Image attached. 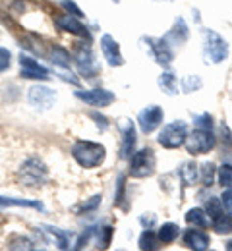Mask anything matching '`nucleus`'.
<instances>
[{
    "mask_svg": "<svg viewBox=\"0 0 232 251\" xmlns=\"http://www.w3.org/2000/svg\"><path fill=\"white\" fill-rule=\"evenodd\" d=\"M72 158L81 168H97L106 158V149L101 143L81 139V141H76L72 145Z\"/></svg>",
    "mask_w": 232,
    "mask_h": 251,
    "instance_id": "nucleus-1",
    "label": "nucleus"
},
{
    "mask_svg": "<svg viewBox=\"0 0 232 251\" xmlns=\"http://www.w3.org/2000/svg\"><path fill=\"white\" fill-rule=\"evenodd\" d=\"M203 56L207 64H221L229 58V43L213 29H203Z\"/></svg>",
    "mask_w": 232,
    "mask_h": 251,
    "instance_id": "nucleus-2",
    "label": "nucleus"
},
{
    "mask_svg": "<svg viewBox=\"0 0 232 251\" xmlns=\"http://www.w3.org/2000/svg\"><path fill=\"white\" fill-rule=\"evenodd\" d=\"M49 178V170L45 162L39 158H27L20 168H18V182L26 188H37L43 186Z\"/></svg>",
    "mask_w": 232,
    "mask_h": 251,
    "instance_id": "nucleus-3",
    "label": "nucleus"
},
{
    "mask_svg": "<svg viewBox=\"0 0 232 251\" xmlns=\"http://www.w3.org/2000/svg\"><path fill=\"white\" fill-rule=\"evenodd\" d=\"M157 168V157L155 151L149 147H143L139 151H133V155L130 157V176L135 180H143L155 174Z\"/></svg>",
    "mask_w": 232,
    "mask_h": 251,
    "instance_id": "nucleus-4",
    "label": "nucleus"
},
{
    "mask_svg": "<svg viewBox=\"0 0 232 251\" xmlns=\"http://www.w3.org/2000/svg\"><path fill=\"white\" fill-rule=\"evenodd\" d=\"M184 145H186V151H188L192 157L207 155L209 151L215 149V145H217V137H215L213 129H201V127H196L192 133H188Z\"/></svg>",
    "mask_w": 232,
    "mask_h": 251,
    "instance_id": "nucleus-5",
    "label": "nucleus"
},
{
    "mask_svg": "<svg viewBox=\"0 0 232 251\" xmlns=\"http://www.w3.org/2000/svg\"><path fill=\"white\" fill-rule=\"evenodd\" d=\"M186 137H188V124L184 120H174L163 126L159 133V145H163L165 149H178L186 143Z\"/></svg>",
    "mask_w": 232,
    "mask_h": 251,
    "instance_id": "nucleus-6",
    "label": "nucleus"
},
{
    "mask_svg": "<svg viewBox=\"0 0 232 251\" xmlns=\"http://www.w3.org/2000/svg\"><path fill=\"white\" fill-rule=\"evenodd\" d=\"M141 43H145L143 47H145L147 54H149L157 64H161V66H165V68H168V66L172 64V60H174L172 45L166 41L165 37H161V39H157V37H143Z\"/></svg>",
    "mask_w": 232,
    "mask_h": 251,
    "instance_id": "nucleus-7",
    "label": "nucleus"
},
{
    "mask_svg": "<svg viewBox=\"0 0 232 251\" xmlns=\"http://www.w3.org/2000/svg\"><path fill=\"white\" fill-rule=\"evenodd\" d=\"M163 120H165V110H163L159 104H149V106H145L143 110H139V114H137L139 129H141V133H145V135H149V133H153L155 129H159L161 124H163Z\"/></svg>",
    "mask_w": 232,
    "mask_h": 251,
    "instance_id": "nucleus-8",
    "label": "nucleus"
},
{
    "mask_svg": "<svg viewBox=\"0 0 232 251\" xmlns=\"http://www.w3.org/2000/svg\"><path fill=\"white\" fill-rule=\"evenodd\" d=\"M74 64L77 66V72L83 75V77H95L99 68L95 62V56H93V50L89 45H79L76 50H74Z\"/></svg>",
    "mask_w": 232,
    "mask_h": 251,
    "instance_id": "nucleus-9",
    "label": "nucleus"
},
{
    "mask_svg": "<svg viewBox=\"0 0 232 251\" xmlns=\"http://www.w3.org/2000/svg\"><path fill=\"white\" fill-rule=\"evenodd\" d=\"M118 129H120V135H122V141H120V158H130L133 155V149H135V124H133L130 118H122L118 122Z\"/></svg>",
    "mask_w": 232,
    "mask_h": 251,
    "instance_id": "nucleus-10",
    "label": "nucleus"
},
{
    "mask_svg": "<svg viewBox=\"0 0 232 251\" xmlns=\"http://www.w3.org/2000/svg\"><path fill=\"white\" fill-rule=\"evenodd\" d=\"M76 97L79 100H83L87 106H95V108H104L110 106L116 100V95L108 89H91V91H76Z\"/></svg>",
    "mask_w": 232,
    "mask_h": 251,
    "instance_id": "nucleus-11",
    "label": "nucleus"
},
{
    "mask_svg": "<svg viewBox=\"0 0 232 251\" xmlns=\"http://www.w3.org/2000/svg\"><path fill=\"white\" fill-rule=\"evenodd\" d=\"M20 75L24 79H39V81H45L51 77L49 70L27 54H20Z\"/></svg>",
    "mask_w": 232,
    "mask_h": 251,
    "instance_id": "nucleus-12",
    "label": "nucleus"
},
{
    "mask_svg": "<svg viewBox=\"0 0 232 251\" xmlns=\"http://www.w3.org/2000/svg\"><path fill=\"white\" fill-rule=\"evenodd\" d=\"M54 24L60 31L81 37V39H89V29L81 24V18H76L72 14H60V16L54 18Z\"/></svg>",
    "mask_w": 232,
    "mask_h": 251,
    "instance_id": "nucleus-13",
    "label": "nucleus"
},
{
    "mask_svg": "<svg viewBox=\"0 0 232 251\" xmlns=\"http://www.w3.org/2000/svg\"><path fill=\"white\" fill-rule=\"evenodd\" d=\"M101 50H103V56L108 62V66H112V68L124 66V56L120 52V45L112 35L106 33L101 37Z\"/></svg>",
    "mask_w": 232,
    "mask_h": 251,
    "instance_id": "nucleus-14",
    "label": "nucleus"
},
{
    "mask_svg": "<svg viewBox=\"0 0 232 251\" xmlns=\"http://www.w3.org/2000/svg\"><path fill=\"white\" fill-rule=\"evenodd\" d=\"M27 97H29V102L33 104L35 108H41V110H49L56 102V93L47 85H33L29 89Z\"/></svg>",
    "mask_w": 232,
    "mask_h": 251,
    "instance_id": "nucleus-15",
    "label": "nucleus"
},
{
    "mask_svg": "<svg viewBox=\"0 0 232 251\" xmlns=\"http://www.w3.org/2000/svg\"><path fill=\"white\" fill-rule=\"evenodd\" d=\"M165 39L170 45H174V47H182V45L190 39V27H188L186 20H184V18H176V20H174V25L168 29V33L165 35Z\"/></svg>",
    "mask_w": 232,
    "mask_h": 251,
    "instance_id": "nucleus-16",
    "label": "nucleus"
},
{
    "mask_svg": "<svg viewBox=\"0 0 232 251\" xmlns=\"http://www.w3.org/2000/svg\"><path fill=\"white\" fill-rule=\"evenodd\" d=\"M184 246L194 251H207L211 246V240L205 232H201V228H192L184 234Z\"/></svg>",
    "mask_w": 232,
    "mask_h": 251,
    "instance_id": "nucleus-17",
    "label": "nucleus"
},
{
    "mask_svg": "<svg viewBox=\"0 0 232 251\" xmlns=\"http://www.w3.org/2000/svg\"><path fill=\"white\" fill-rule=\"evenodd\" d=\"M178 176H180V180H182V184H184L186 188L196 186V182L199 180L198 164H196L194 160H186V162H182L180 168H178Z\"/></svg>",
    "mask_w": 232,
    "mask_h": 251,
    "instance_id": "nucleus-18",
    "label": "nucleus"
},
{
    "mask_svg": "<svg viewBox=\"0 0 232 251\" xmlns=\"http://www.w3.org/2000/svg\"><path fill=\"white\" fill-rule=\"evenodd\" d=\"M157 83H159L161 91L165 95H168V97L178 93V79H176V75H174L170 70H166V72H163V74L159 75Z\"/></svg>",
    "mask_w": 232,
    "mask_h": 251,
    "instance_id": "nucleus-19",
    "label": "nucleus"
},
{
    "mask_svg": "<svg viewBox=\"0 0 232 251\" xmlns=\"http://www.w3.org/2000/svg\"><path fill=\"white\" fill-rule=\"evenodd\" d=\"M186 222L190 224V226H194V228H207L209 226V217H207V213H205V209H201V207H194V209H190L188 213H186Z\"/></svg>",
    "mask_w": 232,
    "mask_h": 251,
    "instance_id": "nucleus-20",
    "label": "nucleus"
},
{
    "mask_svg": "<svg viewBox=\"0 0 232 251\" xmlns=\"http://www.w3.org/2000/svg\"><path fill=\"white\" fill-rule=\"evenodd\" d=\"M137 246H139L141 251H155L161 248V240H159V236L153 230H143L141 236H139Z\"/></svg>",
    "mask_w": 232,
    "mask_h": 251,
    "instance_id": "nucleus-21",
    "label": "nucleus"
},
{
    "mask_svg": "<svg viewBox=\"0 0 232 251\" xmlns=\"http://www.w3.org/2000/svg\"><path fill=\"white\" fill-rule=\"evenodd\" d=\"M0 207H29V209H37L43 211V203L39 201H29V199H18V197H4L0 195Z\"/></svg>",
    "mask_w": 232,
    "mask_h": 251,
    "instance_id": "nucleus-22",
    "label": "nucleus"
},
{
    "mask_svg": "<svg viewBox=\"0 0 232 251\" xmlns=\"http://www.w3.org/2000/svg\"><path fill=\"white\" fill-rule=\"evenodd\" d=\"M178 234H180V226L178 224H174V222H165L161 228H159V240H161V244H172V242H176V238H178Z\"/></svg>",
    "mask_w": 232,
    "mask_h": 251,
    "instance_id": "nucleus-23",
    "label": "nucleus"
},
{
    "mask_svg": "<svg viewBox=\"0 0 232 251\" xmlns=\"http://www.w3.org/2000/svg\"><path fill=\"white\" fill-rule=\"evenodd\" d=\"M114 207L122 209V211H128V203H126V178L120 174L116 178V189H114Z\"/></svg>",
    "mask_w": 232,
    "mask_h": 251,
    "instance_id": "nucleus-24",
    "label": "nucleus"
},
{
    "mask_svg": "<svg viewBox=\"0 0 232 251\" xmlns=\"http://www.w3.org/2000/svg\"><path fill=\"white\" fill-rule=\"evenodd\" d=\"M215 178H217V166L211 160L209 162H203L201 168H199V182L205 188H211L215 184Z\"/></svg>",
    "mask_w": 232,
    "mask_h": 251,
    "instance_id": "nucleus-25",
    "label": "nucleus"
},
{
    "mask_svg": "<svg viewBox=\"0 0 232 251\" xmlns=\"http://www.w3.org/2000/svg\"><path fill=\"white\" fill-rule=\"evenodd\" d=\"M43 230H45V234H49L52 240H54V244H56V248L58 250H68L70 248V240H68V234L66 232H62L60 228H54V226H41Z\"/></svg>",
    "mask_w": 232,
    "mask_h": 251,
    "instance_id": "nucleus-26",
    "label": "nucleus"
},
{
    "mask_svg": "<svg viewBox=\"0 0 232 251\" xmlns=\"http://www.w3.org/2000/svg\"><path fill=\"white\" fill-rule=\"evenodd\" d=\"M51 62L54 64L56 68H62V70H70V52L62 47H52L51 49Z\"/></svg>",
    "mask_w": 232,
    "mask_h": 251,
    "instance_id": "nucleus-27",
    "label": "nucleus"
},
{
    "mask_svg": "<svg viewBox=\"0 0 232 251\" xmlns=\"http://www.w3.org/2000/svg\"><path fill=\"white\" fill-rule=\"evenodd\" d=\"M101 199H103V195H93V197H89L87 201H83V203H79V205H76L74 207V213H77V215H87V213H93V211H97L101 205Z\"/></svg>",
    "mask_w": 232,
    "mask_h": 251,
    "instance_id": "nucleus-28",
    "label": "nucleus"
},
{
    "mask_svg": "<svg viewBox=\"0 0 232 251\" xmlns=\"http://www.w3.org/2000/svg\"><path fill=\"white\" fill-rule=\"evenodd\" d=\"M213 230L217 234H231L232 232V215H219L217 219H213Z\"/></svg>",
    "mask_w": 232,
    "mask_h": 251,
    "instance_id": "nucleus-29",
    "label": "nucleus"
},
{
    "mask_svg": "<svg viewBox=\"0 0 232 251\" xmlns=\"http://www.w3.org/2000/svg\"><path fill=\"white\" fill-rule=\"evenodd\" d=\"M205 213H207V217H209L211 220L217 219L219 215H223L225 209H223L221 197H209V199L205 201Z\"/></svg>",
    "mask_w": 232,
    "mask_h": 251,
    "instance_id": "nucleus-30",
    "label": "nucleus"
},
{
    "mask_svg": "<svg viewBox=\"0 0 232 251\" xmlns=\"http://www.w3.org/2000/svg\"><path fill=\"white\" fill-rule=\"evenodd\" d=\"M201 87H203V81H201V77L196 75V74H190V75H186L182 79V91L184 93H196Z\"/></svg>",
    "mask_w": 232,
    "mask_h": 251,
    "instance_id": "nucleus-31",
    "label": "nucleus"
},
{
    "mask_svg": "<svg viewBox=\"0 0 232 251\" xmlns=\"http://www.w3.org/2000/svg\"><path fill=\"white\" fill-rule=\"evenodd\" d=\"M217 180L223 188H231L232 186V164H221L217 168Z\"/></svg>",
    "mask_w": 232,
    "mask_h": 251,
    "instance_id": "nucleus-32",
    "label": "nucleus"
},
{
    "mask_svg": "<svg viewBox=\"0 0 232 251\" xmlns=\"http://www.w3.org/2000/svg\"><path fill=\"white\" fill-rule=\"evenodd\" d=\"M112 234H114V230H112V226H103L99 228V238H97V248L101 250H106L108 246H110V242H112Z\"/></svg>",
    "mask_w": 232,
    "mask_h": 251,
    "instance_id": "nucleus-33",
    "label": "nucleus"
},
{
    "mask_svg": "<svg viewBox=\"0 0 232 251\" xmlns=\"http://www.w3.org/2000/svg\"><path fill=\"white\" fill-rule=\"evenodd\" d=\"M8 248H10V250H35V244L31 242V240H27V238L16 236V238L10 240Z\"/></svg>",
    "mask_w": 232,
    "mask_h": 251,
    "instance_id": "nucleus-34",
    "label": "nucleus"
},
{
    "mask_svg": "<svg viewBox=\"0 0 232 251\" xmlns=\"http://www.w3.org/2000/svg\"><path fill=\"white\" fill-rule=\"evenodd\" d=\"M194 124H196V127H201V129H213V127H215L213 116H211L209 112H203V114L194 116Z\"/></svg>",
    "mask_w": 232,
    "mask_h": 251,
    "instance_id": "nucleus-35",
    "label": "nucleus"
},
{
    "mask_svg": "<svg viewBox=\"0 0 232 251\" xmlns=\"http://www.w3.org/2000/svg\"><path fill=\"white\" fill-rule=\"evenodd\" d=\"M139 224L143 226V230H153V228L157 226V215H153V213H143V215L139 217Z\"/></svg>",
    "mask_w": 232,
    "mask_h": 251,
    "instance_id": "nucleus-36",
    "label": "nucleus"
},
{
    "mask_svg": "<svg viewBox=\"0 0 232 251\" xmlns=\"http://www.w3.org/2000/svg\"><path fill=\"white\" fill-rule=\"evenodd\" d=\"M60 6L66 10L68 14H72V16H76V18H83V12H81V8L74 2V0H62L60 2Z\"/></svg>",
    "mask_w": 232,
    "mask_h": 251,
    "instance_id": "nucleus-37",
    "label": "nucleus"
},
{
    "mask_svg": "<svg viewBox=\"0 0 232 251\" xmlns=\"http://www.w3.org/2000/svg\"><path fill=\"white\" fill-rule=\"evenodd\" d=\"M221 203H223L225 213L232 215V186L223 191V195H221Z\"/></svg>",
    "mask_w": 232,
    "mask_h": 251,
    "instance_id": "nucleus-38",
    "label": "nucleus"
},
{
    "mask_svg": "<svg viewBox=\"0 0 232 251\" xmlns=\"http://www.w3.org/2000/svg\"><path fill=\"white\" fill-rule=\"evenodd\" d=\"M12 64V52L4 47H0V72H6Z\"/></svg>",
    "mask_w": 232,
    "mask_h": 251,
    "instance_id": "nucleus-39",
    "label": "nucleus"
},
{
    "mask_svg": "<svg viewBox=\"0 0 232 251\" xmlns=\"http://www.w3.org/2000/svg\"><path fill=\"white\" fill-rule=\"evenodd\" d=\"M91 118L95 120V124H97V127H99L101 131H106L108 129V120L104 116H101L99 112H91Z\"/></svg>",
    "mask_w": 232,
    "mask_h": 251,
    "instance_id": "nucleus-40",
    "label": "nucleus"
},
{
    "mask_svg": "<svg viewBox=\"0 0 232 251\" xmlns=\"http://www.w3.org/2000/svg\"><path fill=\"white\" fill-rule=\"evenodd\" d=\"M110 2H116V4H118V2H120V0H110Z\"/></svg>",
    "mask_w": 232,
    "mask_h": 251,
    "instance_id": "nucleus-41",
    "label": "nucleus"
}]
</instances>
